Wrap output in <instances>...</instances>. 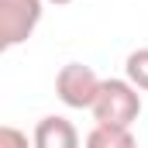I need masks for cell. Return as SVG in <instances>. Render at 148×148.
<instances>
[{"label": "cell", "mask_w": 148, "mask_h": 148, "mask_svg": "<svg viewBox=\"0 0 148 148\" xmlns=\"http://www.w3.org/2000/svg\"><path fill=\"white\" fill-rule=\"evenodd\" d=\"M93 121L107 124V127H131L141 114V93L131 79H103L100 93L93 100Z\"/></svg>", "instance_id": "6da1fadb"}, {"label": "cell", "mask_w": 148, "mask_h": 148, "mask_svg": "<svg viewBox=\"0 0 148 148\" xmlns=\"http://www.w3.org/2000/svg\"><path fill=\"white\" fill-rule=\"evenodd\" d=\"M45 0H0V45L17 48L41 24Z\"/></svg>", "instance_id": "7a4b0ae2"}, {"label": "cell", "mask_w": 148, "mask_h": 148, "mask_svg": "<svg viewBox=\"0 0 148 148\" xmlns=\"http://www.w3.org/2000/svg\"><path fill=\"white\" fill-rule=\"evenodd\" d=\"M100 76L83 62H66L55 76V97L69 107V110H90L97 93H100Z\"/></svg>", "instance_id": "3957f363"}, {"label": "cell", "mask_w": 148, "mask_h": 148, "mask_svg": "<svg viewBox=\"0 0 148 148\" xmlns=\"http://www.w3.org/2000/svg\"><path fill=\"white\" fill-rule=\"evenodd\" d=\"M35 148H79V131L69 117L48 114L35 124Z\"/></svg>", "instance_id": "277c9868"}, {"label": "cell", "mask_w": 148, "mask_h": 148, "mask_svg": "<svg viewBox=\"0 0 148 148\" xmlns=\"http://www.w3.org/2000/svg\"><path fill=\"white\" fill-rule=\"evenodd\" d=\"M83 148H138L131 127H107V124H97L90 134H86V145Z\"/></svg>", "instance_id": "5b68a950"}, {"label": "cell", "mask_w": 148, "mask_h": 148, "mask_svg": "<svg viewBox=\"0 0 148 148\" xmlns=\"http://www.w3.org/2000/svg\"><path fill=\"white\" fill-rule=\"evenodd\" d=\"M124 79H131L138 90L148 93V48H134L124 59Z\"/></svg>", "instance_id": "8992f818"}, {"label": "cell", "mask_w": 148, "mask_h": 148, "mask_svg": "<svg viewBox=\"0 0 148 148\" xmlns=\"http://www.w3.org/2000/svg\"><path fill=\"white\" fill-rule=\"evenodd\" d=\"M0 148H35V138H28L14 124H3L0 127Z\"/></svg>", "instance_id": "52a82bcc"}, {"label": "cell", "mask_w": 148, "mask_h": 148, "mask_svg": "<svg viewBox=\"0 0 148 148\" xmlns=\"http://www.w3.org/2000/svg\"><path fill=\"white\" fill-rule=\"evenodd\" d=\"M45 3H55V7H66V3H73V0H45Z\"/></svg>", "instance_id": "ba28073f"}]
</instances>
